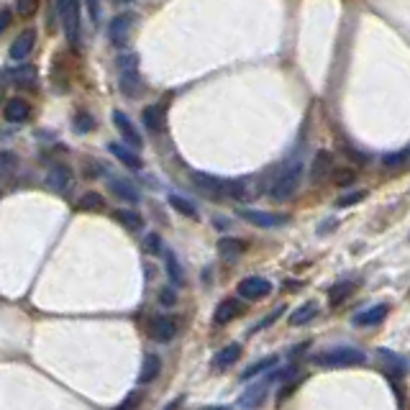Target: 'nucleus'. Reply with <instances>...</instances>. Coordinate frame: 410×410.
Here are the masks:
<instances>
[{
  "label": "nucleus",
  "mask_w": 410,
  "mask_h": 410,
  "mask_svg": "<svg viewBox=\"0 0 410 410\" xmlns=\"http://www.w3.org/2000/svg\"><path fill=\"white\" fill-rule=\"evenodd\" d=\"M57 13L65 28V39L72 49H77L83 39V0H57Z\"/></svg>",
  "instance_id": "1"
},
{
  "label": "nucleus",
  "mask_w": 410,
  "mask_h": 410,
  "mask_svg": "<svg viewBox=\"0 0 410 410\" xmlns=\"http://www.w3.org/2000/svg\"><path fill=\"white\" fill-rule=\"evenodd\" d=\"M290 375H293V367L280 369V372H275V375L259 377L257 382H251V385L241 393V398H239V408H244V410L262 408V405H264V400H267L269 390H272V385H275L277 379L282 382V379H285V377H290Z\"/></svg>",
  "instance_id": "2"
},
{
  "label": "nucleus",
  "mask_w": 410,
  "mask_h": 410,
  "mask_svg": "<svg viewBox=\"0 0 410 410\" xmlns=\"http://www.w3.org/2000/svg\"><path fill=\"white\" fill-rule=\"evenodd\" d=\"M367 361V354L354 349V346H334L326 352H318L313 357V364L326 369H346V367H359Z\"/></svg>",
  "instance_id": "3"
},
{
  "label": "nucleus",
  "mask_w": 410,
  "mask_h": 410,
  "mask_svg": "<svg viewBox=\"0 0 410 410\" xmlns=\"http://www.w3.org/2000/svg\"><path fill=\"white\" fill-rule=\"evenodd\" d=\"M302 172H305L302 162H293V164H287V167L277 175V180L272 182V187H269V198H272L275 203L290 200V198L300 190Z\"/></svg>",
  "instance_id": "4"
},
{
  "label": "nucleus",
  "mask_w": 410,
  "mask_h": 410,
  "mask_svg": "<svg viewBox=\"0 0 410 410\" xmlns=\"http://www.w3.org/2000/svg\"><path fill=\"white\" fill-rule=\"evenodd\" d=\"M121 75H118V85H121V92L126 98H139L144 92V80L139 75V57L136 54H128V57H121Z\"/></svg>",
  "instance_id": "5"
},
{
  "label": "nucleus",
  "mask_w": 410,
  "mask_h": 410,
  "mask_svg": "<svg viewBox=\"0 0 410 410\" xmlns=\"http://www.w3.org/2000/svg\"><path fill=\"white\" fill-rule=\"evenodd\" d=\"M236 295L241 298V300H264L272 295V282H269L267 277H244L241 282L236 285Z\"/></svg>",
  "instance_id": "6"
},
{
  "label": "nucleus",
  "mask_w": 410,
  "mask_h": 410,
  "mask_svg": "<svg viewBox=\"0 0 410 410\" xmlns=\"http://www.w3.org/2000/svg\"><path fill=\"white\" fill-rule=\"evenodd\" d=\"M190 180H193V185L205 198H210V200H226V180L208 175V172H190Z\"/></svg>",
  "instance_id": "7"
},
{
  "label": "nucleus",
  "mask_w": 410,
  "mask_h": 410,
  "mask_svg": "<svg viewBox=\"0 0 410 410\" xmlns=\"http://www.w3.org/2000/svg\"><path fill=\"white\" fill-rule=\"evenodd\" d=\"M134 21H136L134 13H118V16L108 24V42L113 44L116 49H126V46H128Z\"/></svg>",
  "instance_id": "8"
},
{
  "label": "nucleus",
  "mask_w": 410,
  "mask_h": 410,
  "mask_svg": "<svg viewBox=\"0 0 410 410\" xmlns=\"http://www.w3.org/2000/svg\"><path fill=\"white\" fill-rule=\"evenodd\" d=\"M177 331H180V326H177V318H172V316H154V318L149 321L151 341H157V343L175 341Z\"/></svg>",
  "instance_id": "9"
},
{
  "label": "nucleus",
  "mask_w": 410,
  "mask_h": 410,
  "mask_svg": "<svg viewBox=\"0 0 410 410\" xmlns=\"http://www.w3.org/2000/svg\"><path fill=\"white\" fill-rule=\"evenodd\" d=\"M239 218H244L246 223H251V226H257V228H277L287 223L285 216H277V213L257 210V208H241L239 210Z\"/></svg>",
  "instance_id": "10"
},
{
  "label": "nucleus",
  "mask_w": 410,
  "mask_h": 410,
  "mask_svg": "<svg viewBox=\"0 0 410 410\" xmlns=\"http://www.w3.org/2000/svg\"><path fill=\"white\" fill-rule=\"evenodd\" d=\"M113 126L118 128V134H121V139H123L126 146H131L134 151H139L144 146V139L142 134L136 131V126L131 123V118L126 116V113H121V110H116L113 113Z\"/></svg>",
  "instance_id": "11"
},
{
  "label": "nucleus",
  "mask_w": 410,
  "mask_h": 410,
  "mask_svg": "<svg viewBox=\"0 0 410 410\" xmlns=\"http://www.w3.org/2000/svg\"><path fill=\"white\" fill-rule=\"evenodd\" d=\"M241 343H228V346H223V349H218L216 354H213V359H210V369L213 372H223V369L234 367L236 361L241 359Z\"/></svg>",
  "instance_id": "12"
},
{
  "label": "nucleus",
  "mask_w": 410,
  "mask_h": 410,
  "mask_svg": "<svg viewBox=\"0 0 410 410\" xmlns=\"http://www.w3.org/2000/svg\"><path fill=\"white\" fill-rule=\"evenodd\" d=\"M241 313H244V305L239 302V298H226V300L218 302L216 310H213V323L226 326V323H231L234 318H239Z\"/></svg>",
  "instance_id": "13"
},
{
  "label": "nucleus",
  "mask_w": 410,
  "mask_h": 410,
  "mask_svg": "<svg viewBox=\"0 0 410 410\" xmlns=\"http://www.w3.org/2000/svg\"><path fill=\"white\" fill-rule=\"evenodd\" d=\"M334 154L331 151H318L316 157H313V164H310V180L313 182H323L328 177L334 175Z\"/></svg>",
  "instance_id": "14"
},
{
  "label": "nucleus",
  "mask_w": 410,
  "mask_h": 410,
  "mask_svg": "<svg viewBox=\"0 0 410 410\" xmlns=\"http://www.w3.org/2000/svg\"><path fill=\"white\" fill-rule=\"evenodd\" d=\"M34 44H36V31L34 28H26V31H21V34L16 36V42L10 44L8 57L13 59V62H21V59H26L34 51Z\"/></svg>",
  "instance_id": "15"
},
{
  "label": "nucleus",
  "mask_w": 410,
  "mask_h": 410,
  "mask_svg": "<svg viewBox=\"0 0 410 410\" xmlns=\"http://www.w3.org/2000/svg\"><path fill=\"white\" fill-rule=\"evenodd\" d=\"M108 190L116 195L118 200H126V203H131V205H136V203L142 200L136 185H131L128 180H123V177H108Z\"/></svg>",
  "instance_id": "16"
},
{
  "label": "nucleus",
  "mask_w": 410,
  "mask_h": 410,
  "mask_svg": "<svg viewBox=\"0 0 410 410\" xmlns=\"http://www.w3.org/2000/svg\"><path fill=\"white\" fill-rule=\"evenodd\" d=\"M160 375H162V357L160 354H146L142 361V369H139V379H136V382L142 387H146V385H151V382H157Z\"/></svg>",
  "instance_id": "17"
},
{
  "label": "nucleus",
  "mask_w": 410,
  "mask_h": 410,
  "mask_svg": "<svg viewBox=\"0 0 410 410\" xmlns=\"http://www.w3.org/2000/svg\"><path fill=\"white\" fill-rule=\"evenodd\" d=\"M108 151L116 157L123 167L128 169H142L144 167V160L139 157V151H134L131 146H126V144H118V142H110L108 144Z\"/></svg>",
  "instance_id": "18"
},
{
  "label": "nucleus",
  "mask_w": 410,
  "mask_h": 410,
  "mask_svg": "<svg viewBox=\"0 0 410 410\" xmlns=\"http://www.w3.org/2000/svg\"><path fill=\"white\" fill-rule=\"evenodd\" d=\"M387 313H390V308H387L385 302L372 305V308H367V310H359V313L354 316V326H359V328L377 326V323H382V321L387 318Z\"/></svg>",
  "instance_id": "19"
},
{
  "label": "nucleus",
  "mask_w": 410,
  "mask_h": 410,
  "mask_svg": "<svg viewBox=\"0 0 410 410\" xmlns=\"http://www.w3.org/2000/svg\"><path fill=\"white\" fill-rule=\"evenodd\" d=\"M142 123L146 126L149 134H162L167 128V113H164L162 105H149L142 113Z\"/></svg>",
  "instance_id": "20"
},
{
  "label": "nucleus",
  "mask_w": 410,
  "mask_h": 410,
  "mask_svg": "<svg viewBox=\"0 0 410 410\" xmlns=\"http://www.w3.org/2000/svg\"><path fill=\"white\" fill-rule=\"evenodd\" d=\"M46 185H49V190H54V193H67L69 187H72V172H69V167L54 164L49 169V175H46Z\"/></svg>",
  "instance_id": "21"
},
{
  "label": "nucleus",
  "mask_w": 410,
  "mask_h": 410,
  "mask_svg": "<svg viewBox=\"0 0 410 410\" xmlns=\"http://www.w3.org/2000/svg\"><path fill=\"white\" fill-rule=\"evenodd\" d=\"M3 116H6L8 123H24L26 118L31 116V105L26 101H21V98H10V101H6Z\"/></svg>",
  "instance_id": "22"
},
{
  "label": "nucleus",
  "mask_w": 410,
  "mask_h": 410,
  "mask_svg": "<svg viewBox=\"0 0 410 410\" xmlns=\"http://www.w3.org/2000/svg\"><path fill=\"white\" fill-rule=\"evenodd\" d=\"M244 251H246V244H244L241 239H236V236H223V239H218V254H221L226 262L239 259Z\"/></svg>",
  "instance_id": "23"
},
{
  "label": "nucleus",
  "mask_w": 410,
  "mask_h": 410,
  "mask_svg": "<svg viewBox=\"0 0 410 410\" xmlns=\"http://www.w3.org/2000/svg\"><path fill=\"white\" fill-rule=\"evenodd\" d=\"M379 164H382V169H387V172H400V169H405L410 164V146L385 154V157L379 160Z\"/></svg>",
  "instance_id": "24"
},
{
  "label": "nucleus",
  "mask_w": 410,
  "mask_h": 410,
  "mask_svg": "<svg viewBox=\"0 0 410 410\" xmlns=\"http://www.w3.org/2000/svg\"><path fill=\"white\" fill-rule=\"evenodd\" d=\"M164 269H167V277H169V282H172V287L185 285V269H182V264H180V259H177L175 251L164 249Z\"/></svg>",
  "instance_id": "25"
},
{
  "label": "nucleus",
  "mask_w": 410,
  "mask_h": 410,
  "mask_svg": "<svg viewBox=\"0 0 410 410\" xmlns=\"http://www.w3.org/2000/svg\"><path fill=\"white\" fill-rule=\"evenodd\" d=\"M318 316V302H313V300H308V302H302L300 308L298 310H293L290 313V326H305V323H310V321Z\"/></svg>",
  "instance_id": "26"
},
{
  "label": "nucleus",
  "mask_w": 410,
  "mask_h": 410,
  "mask_svg": "<svg viewBox=\"0 0 410 410\" xmlns=\"http://www.w3.org/2000/svg\"><path fill=\"white\" fill-rule=\"evenodd\" d=\"M354 293H357V282H352V280H341V282H336V285L328 290V300H331V305H339V302L349 300Z\"/></svg>",
  "instance_id": "27"
},
{
  "label": "nucleus",
  "mask_w": 410,
  "mask_h": 410,
  "mask_svg": "<svg viewBox=\"0 0 410 410\" xmlns=\"http://www.w3.org/2000/svg\"><path fill=\"white\" fill-rule=\"evenodd\" d=\"M280 361V357L277 354H269V357H264V359H259L257 364H251V367H246L241 372V382H249V379H254V377H259V375H264L267 369H272Z\"/></svg>",
  "instance_id": "28"
},
{
  "label": "nucleus",
  "mask_w": 410,
  "mask_h": 410,
  "mask_svg": "<svg viewBox=\"0 0 410 410\" xmlns=\"http://www.w3.org/2000/svg\"><path fill=\"white\" fill-rule=\"evenodd\" d=\"M77 208L85 210V213H101V210H105V198H103L101 193L90 190V193H85L83 198L77 200Z\"/></svg>",
  "instance_id": "29"
},
{
  "label": "nucleus",
  "mask_w": 410,
  "mask_h": 410,
  "mask_svg": "<svg viewBox=\"0 0 410 410\" xmlns=\"http://www.w3.org/2000/svg\"><path fill=\"white\" fill-rule=\"evenodd\" d=\"M167 203H169V208H175L177 213H180V216H185V218H193V221H198V216H200V213H198V208H195V205L187 200V198H182V195L172 193L167 198Z\"/></svg>",
  "instance_id": "30"
},
{
  "label": "nucleus",
  "mask_w": 410,
  "mask_h": 410,
  "mask_svg": "<svg viewBox=\"0 0 410 410\" xmlns=\"http://www.w3.org/2000/svg\"><path fill=\"white\" fill-rule=\"evenodd\" d=\"M116 216V221L121 223L123 228H128V231H142L144 228V218L136 213V210H128V208H121L113 213Z\"/></svg>",
  "instance_id": "31"
},
{
  "label": "nucleus",
  "mask_w": 410,
  "mask_h": 410,
  "mask_svg": "<svg viewBox=\"0 0 410 410\" xmlns=\"http://www.w3.org/2000/svg\"><path fill=\"white\" fill-rule=\"evenodd\" d=\"M226 200H249L246 180H226Z\"/></svg>",
  "instance_id": "32"
},
{
  "label": "nucleus",
  "mask_w": 410,
  "mask_h": 410,
  "mask_svg": "<svg viewBox=\"0 0 410 410\" xmlns=\"http://www.w3.org/2000/svg\"><path fill=\"white\" fill-rule=\"evenodd\" d=\"M18 172V157L13 151H0V180H8Z\"/></svg>",
  "instance_id": "33"
},
{
  "label": "nucleus",
  "mask_w": 410,
  "mask_h": 410,
  "mask_svg": "<svg viewBox=\"0 0 410 410\" xmlns=\"http://www.w3.org/2000/svg\"><path fill=\"white\" fill-rule=\"evenodd\" d=\"M3 77H6V80H10V83H18V85L34 83V80H36V67L26 65V67L13 69V72H3Z\"/></svg>",
  "instance_id": "34"
},
{
  "label": "nucleus",
  "mask_w": 410,
  "mask_h": 410,
  "mask_svg": "<svg viewBox=\"0 0 410 410\" xmlns=\"http://www.w3.org/2000/svg\"><path fill=\"white\" fill-rule=\"evenodd\" d=\"M72 128H75L77 134H87V131L95 128V118H92L87 110H80L75 116V121H72Z\"/></svg>",
  "instance_id": "35"
},
{
  "label": "nucleus",
  "mask_w": 410,
  "mask_h": 410,
  "mask_svg": "<svg viewBox=\"0 0 410 410\" xmlns=\"http://www.w3.org/2000/svg\"><path fill=\"white\" fill-rule=\"evenodd\" d=\"M144 251L151 254V257H160V254H164V244H162L160 234H146L144 236Z\"/></svg>",
  "instance_id": "36"
},
{
  "label": "nucleus",
  "mask_w": 410,
  "mask_h": 410,
  "mask_svg": "<svg viewBox=\"0 0 410 410\" xmlns=\"http://www.w3.org/2000/svg\"><path fill=\"white\" fill-rule=\"evenodd\" d=\"M367 198V193L364 190H354V193H346L341 195L339 200H336V208H352V205H357V203H361Z\"/></svg>",
  "instance_id": "37"
},
{
  "label": "nucleus",
  "mask_w": 410,
  "mask_h": 410,
  "mask_svg": "<svg viewBox=\"0 0 410 410\" xmlns=\"http://www.w3.org/2000/svg\"><path fill=\"white\" fill-rule=\"evenodd\" d=\"M142 400H144V393H142V390H131V393L126 395L123 402H121V405H118L116 410H136L139 405H142Z\"/></svg>",
  "instance_id": "38"
},
{
  "label": "nucleus",
  "mask_w": 410,
  "mask_h": 410,
  "mask_svg": "<svg viewBox=\"0 0 410 410\" xmlns=\"http://www.w3.org/2000/svg\"><path fill=\"white\" fill-rule=\"evenodd\" d=\"M160 305L162 308H175L177 305V287H162L160 290Z\"/></svg>",
  "instance_id": "39"
},
{
  "label": "nucleus",
  "mask_w": 410,
  "mask_h": 410,
  "mask_svg": "<svg viewBox=\"0 0 410 410\" xmlns=\"http://www.w3.org/2000/svg\"><path fill=\"white\" fill-rule=\"evenodd\" d=\"M42 6V0H16V10L21 16H34Z\"/></svg>",
  "instance_id": "40"
},
{
  "label": "nucleus",
  "mask_w": 410,
  "mask_h": 410,
  "mask_svg": "<svg viewBox=\"0 0 410 410\" xmlns=\"http://www.w3.org/2000/svg\"><path fill=\"white\" fill-rule=\"evenodd\" d=\"M85 6H87V16H90L92 26H98V24H101V13H103L101 0H85Z\"/></svg>",
  "instance_id": "41"
},
{
  "label": "nucleus",
  "mask_w": 410,
  "mask_h": 410,
  "mask_svg": "<svg viewBox=\"0 0 410 410\" xmlns=\"http://www.w3.org/2000/svg\"><path fill=\"white\" fill-rule=\"evenodd\" d=\"M280 316H282V308H277V310H272V313H269L267 318L262 321V323H257V326L251 328V334H257V331H264V328H269L272 326V323H275L277 318H280Z\"/></svg>",
  "instance_id": "42"
},
{
  "label": "nucleus",
  "mask_w": 410,
  "mask_h": 410,
  "mask_svg": "<svg viewBox=\"0 0 410 410\" xmlns=\"http://www.w3.org/2000/svg\"><path fill=\"white\" fill-rule=\"evenodd\" d=\"M10 18H13V13H10V8H0V34L6 31L10 26Z\"/></svg>",
  "instance_id": "43"
},
{
  "label": "nucleus",
  "mask_w": 410,
  "mask_h": 410,
  "mask_svg": "<svg viewBox=\"0 0 410 410\" xmlns=\"http://www.w3.org/2000/svg\"><path fill=\"white\" fill-rule=\"evenodd\" d=\"M336 182L339 185H352L354 182V172H341V169H339V172H336Z\"/></svg>",
  "instance_id": "44"
},
{
  "label": "nucleus",
  "mask_w": 410,
  "mask_h": 410,
  "mask_svg": "<svg viewBox=\"0 0 410 410\" xmlns=\"http://www.w3.org/2000/svg\"><path fill=\"white\" fill-rule=\"evenodd\" d=\"M182 402H185V398H177V400H172L167 408H162V410H180V405H182Z\"/></svg>",
  "instance_id": "45"
},
{
  "label": "nucleus",
  "mask_w": 410,
  "mask_h": 410,
  "mask_svg": "<svg viewBox=\"0 0 410 410\" xmlns=\"http://www.w3.org/2000/svg\"><path fill=\"white\" fill-rule=\"evenodd\" d=\"M200 410H231V408H226V405H205Z\"/></svg>",
  "instance_id": "46"
}]
</instances>
